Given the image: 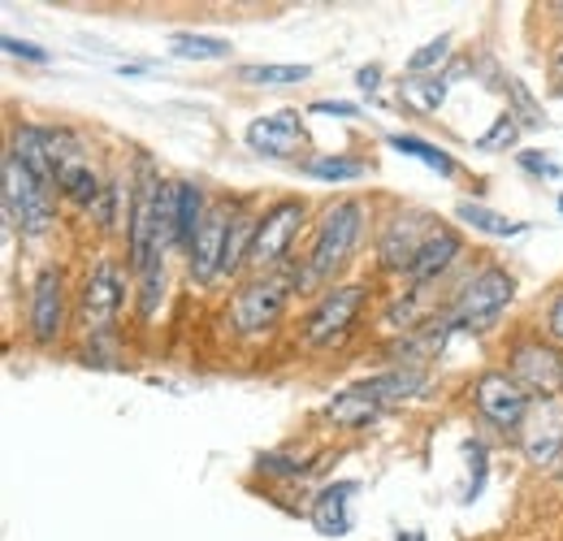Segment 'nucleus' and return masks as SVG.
<instances>
[{
  "mask_svg": "<svg viewBox=\"0 0 563 541\" xmlns=\"http://www.w3.org/2000/svg\"><path fill=\"white\" fill-rule=\"evenodd\" d=\"M551 9H555V13H560V18H563V0H560V4H551Z\"/></svg>",
  "mask_w": 563,
  "mask_h": 541,
  "instance_id": "nucleus-38",
  "label": "nucleus"
},
{
  "mask_svg": "<svg viewBox=\"0 0 563 541\" xmlns=\"http://www.w3.org/2000/svg\"><path fill=\"white\" fill-rule=\"evenodd\" d=\"M360 230H364V203L352 196L330 203V212L317 225L312 252H308V281H334V273L352 261Z\"/></svg>",
  "mask_w": 563,
  "mask_h": 541,
  "instance_id": "nucleus-1",
  "label": "nucleus"
},
{
  "mask_svg": "<svg viewBox=\"0 0 563 541\" xmlns=\"http://www.w3.org/2000/svg\"><path fill=\"white\" fill-rule=\"evenodd\" d=\"M560 96H563V82H560Z\"/></svg>",
  "mask_w": 563,
  "mask_h": 541,
  "instance_id": "nucleus-39",
  "label": "nucleus"
},
{
  "mask_svg": "<svg viewBox=\"0 0 563 541\" xmlns=\"http://www.w3.org/2000/svg\"><path fill=\"white\" fill-rule=\"evenodd\" d=\"M252 239H256L252 217H234V230H230V243H225V261H221V273H225V277H234V273L247 265V256H252Z\"/></svg>",
  "mask_w": 563,
  "mask_h": 541,
  "instance_id": "nucleus-27",
  "label": "nucleus"
},
{
  "mask_svg": "<svg viewBox=\"0 0 563 541\" xmlns=\"http://www.w3.org/2000/svg\"><path fill=\"white\" fill-rule=\"evenodd\" d=\"M303 118L299 109H278V113H265L247 126V147L261 152V156H295L303 147Z\"/></svg>",
  "mask_w": 563,
  "mask_h": 541,
  "instance_id": "nucleus-15",
  "label": "nucleus"
},
{
  "mask_svg": "<svg viewBox=\"0 0 563 541\" xmlns=\"http://www.w3.org/2000/svg\"><path fill=\"white\" fill-rule=\"evenodd\" d=\"M286 299H290V286L278 273H265L256 281H247L234 303H230V321L239 334H261V330H274L278 317L286 312Z\"/></svg>",
  "mask_w": 563,
  "mask_h": 541,
  "instance_id": "nucleus-7",
  "label": "nucleus"
},
{
  "mask_svg": "<svg viewBox=\"0 0 563 541\" xmlns=\"http://www.w3.org/2000/svg\"><path fill=\"white\" fill-rule=\"evenodd\" d=\"M355 82H360V91H377V87H382V69L364 66L360 74H355Z\"/></svg>",
  "mask_w": 563,
  "mask_h": 541,
  "instance_id": "nucleus-37",
  "label": "nucleus"
},
{
  "mask_svg": "<svg viewBox=\"0 0 563 541\" xmlns=\"http://www.w3.org/2000/svg\"><path fill=\"white\" fill-rule=\"evenodd\" d=\"M230 230H234V212H230V208H221V203H212L209 217H205V225H200V234H196V243H191V252H187L191 277H196L200 286H209L212 277L221 273Z\"/></svg>",
  "mask_w": 563,
  "mask_h": 541,
  "instance_id": "nucleus-14",
  "label": "nucleus"
},
{
  "mask_svg": "<svg viewBox=\"0 0 563 541\" xmlns=\"http://www.w3.org/2000/svg\"><path fill=\"white\" fill-rule=\"evenodd\" d=\"M205 217H209V208H205V191H200L196 183H178V247H187V252H191V243H196V234H200Z\"/></svg>",
  "mask_w": 563,
  "mask_h": 541,
  "instance_id": "nucleus-23",
  "label": "nucleus"
},
{
  "mask_svg": "<svg viewBox=\"0 0 563 541\" xmlns=\"http://www.w3.org/2000/svg\"><path fill=\"white\" fill-rule=\"evenodd\" d=\"M446 57H451V40H446V35H438V40H429L424 48H417V53L408 57V69H412V74H424V69L442 66Z\"/></svg>",
  "mask_w": 563,
  "mask_h": 541,
  "instance_id": "nucleus-32",
  "label": "nucleus"
},
{
  "mask_svg": "<svg viewBox=\"0 0 563 541\" xmlns=\"http://www.w3.org/2000/svg\"><path fill=\"white\" fill-rule=\"evenodd\" d=\"M161 299H165V261H156L152 269L143 273V286H140V312L143 317H152V312L161 308Z\"/></svg>",
  "mask_w": 563,
  "mask_h": 541,
  "instance_id": "nucleus-31",
  "label": "nucleus"
},
{
  "mask_svg": "<svg viewBox=\"0 0 563 541\" xmlns=\"http://www.w3.org/2000/svg\"><path fill=\"white\" fill-rule=\"evenodd\" d=\"M460 252H464V243H460V234L442 225V230H438V234H433V239H429V243H424V247H421V256H417V265L408 269V281H412L417 290H421V286H429V281H438L442 273H446V269H451V265H455V261H460Z\"/></svg>",
  "mask_w": 563,
  "mask_h": 541,
  "instance_id": "nucleus-17",
  "label": "nucleus"
},
{
  "mask_svg": "<svg viewBox=\"0 0 563 541\" xmlns=\"http://www.w3.org/2000/svg\"><path fill=\"white\" fill-rule=\"evenodd\" d=\"M303 217H308V208L303 200H282L274 203L261 221H256V239H252V256H247V265L261 273H274L290 256V247H295V234L303 230Z\"/></svg>",
  "mask_w": 563,
  "mask_h": 541,
  "instance_id": "nucleus-5",
  "label": "nucleus"
},
{
  "mask_svg": "<svg viewBox=\"0 0 563 541\" xmlns=\"http://www.w3.org/2000/svg\"><path fill=\"white\" fill-rule=\"evenodd\" d=\"M364 303H368V290H364L360 281L325 290L321 303H317V308L308 312V321H303V342H308V346H330L334 339H343L355 321H360Z\"/></svg>",
  "mask_w": 563,
  "mask_h": 541,
  "instance_id": "nucleus-6",
  "label": "nucleus"
},
{
  "mask_svg": "<svg viewBox=\"0 0 563 541\" xmlns=\"http://www.w3.org/2000/svg\"><path fill=\"white\" fill-rule=\"evenodd\" d=\"M31 339L40 346H53L62 339V325H66V286H62V269H40L35 273V286H31Z\"/></svg>",
  "mask_w": 563,
  "mask_h": 541,
  "instance_id": "nucleus-12",
  "label": "nucleus"
},
{
  "mask_svg": "<svg viewBox=\"0 0 563 541\" xmlns=\"http://www.w3.org/2000/svg\"><path fill=\"white\" fill-rule=\"evenodd\" d=\"M355 481H339V485H325L312 503V525L325 533V538H343L352 533V503H355Z\"/></svg>",
  "mask_w": 563,
  "mask_h": 541,
  "instance_id": "nucleus-16",
  "label": "nucleus"
},
{
  "mask_svg": "<svg viewBox=\"0 0 563 541\" xmlns=\"http://www.w3.org/2000/svg\"><path fill=\"white\" fill-rule=\"evenodd\" d=\"M520 165H525L529 174H547V178H560V165H555L551 156H538V152H525V156H520Z\"/></svg>",
  "mask_w": 563,
  "mask_h": 541,
  "instance_id": "nucleus-35",
  "label": "nucleus"
},
{
  "mask_svg": "<svg viewBox=\"0 0 563 541\" xmlns=\"http://www.w3.org/2000/svg\"><path fill=\"white\" fill-rule=\"evenodd\" d=\"M511 299H516V277L507 269H498V265H490V269L473 273V277L455 290V299H451V308H446V325H451V330H482V325H494Z\"/></svg>",
  "mask_w": 563,
  "mask_h": 541,
  "instance_id": "nucleus-2",
  "label": "nucleus"
},
{
  "mask_svg": "<svg viewBox=\"0 0 563 541\" xmlns=\"http://www.w3.org/2000/svg\"><path fill=\"white\" fill-rule=\"evenodd\" d=\"M516 139H520V122H516V113L507 109V113H498V118H494L490 131L477 139V147H482V152H503V147H511Z\"/></svg>",
  "mask_w": 563,
  "mask_h": 541,
  "instance_id": "nucleus-29",
  "label": "nucleus"
},
{
  "mask_svg": "<svg viewBox=\"0 0 563 541\" xmlns=\"http://www.w3.org/2000/svg\"><path fill=\"white\" fill-rule=\"evenodd\" d=\"M442 225L433 221V217H424V212H399V217H390L386 221V230H382V243H377V261H382V269L390 273H408L417 265V256H421V247L438 234Z\"/></svg>",
  "mask_w": 563,
  "mask_h": 541,
  "instance_id": "nucleus-10",
  "label": "nucleus"
},
{
  "mask_svg": "<svg viewBox=\"0 0 563 541\" xmlns=\"http://www.w3.org/2000/svg\"><path fill=\"white\" fill-rule=\"evenodd\" d=\"M325 416H330L334 424H343V429H364V424H373V420L382 416V404L368 399L360 386H352V390H343L339 399H330Z\"/></svg>",
  "mask_w": 563,
  "mask_h": 541,
  "instance_id": "nucleus-21",
  "label": "nucleus"
},
{
  "mask_svg": "<svg viewBox=\"0 0 563 541\" xmlns=\"http://www.w3.org/2000/svg\"><path fill=\"white\" fill-rule=\"evenodd\" d=\"M169 53L178 62H225L234 53V44L221 40V35H191V31H183V35L169 40Z\"/></svg>",
  "mask_w": 563,
  "mask_h": 541,
  "instance_id": "nucleus-22",
  "label": "nucleus"
},
{
  "mask_svg": "<svg viewBox=\"0 0 563 541\" xmlns=\"http://www.w3.org/2000/svg\"><path fill=\"white\" fill-rule=\"evenodd\" d=\"M239 78L252 87H295L312 78V66H243Z\"/></svg>",
  "mask_w": 563,
  "mask_h": 541,
  "instance_id": "nucleus-26",
  "label": "nucleus"
},
{
  "mask_svg": "<svg viewBox=\"0 0 563 541\" xmlns=\"http://www.w3.org/2000/svg\"><path fill=\"white\" fill-rule=\"evenodd\" d=\"M520 446L529 455V464L551 468L563 455V407L555 399H538L529 407V420L520 429Z\"/></svg>",
  "mask_w": 563,
  "mask_h": 541,
  "instance_id": "nucleus-13",
  "label": "nucleus"
},
{
  "mask_svg": "<svg viewBox=\"0 0 563 541\" xmlns=\"http://www.w3.org/2000/svg\"><path fill=\"white\" fill-rule=\"evenodd\" d=\"M511 377L529 395L555 399V395H563V355L555 346H542V342H520L511 355Z\"/></svg>",
  "mask_w": 563,
  "mask_h": 541,
  "instance_id": "nucleus-11",
  "label": "nucleus"
},
{
  "mask_svg": "<svg viewBox=\"0 0 563 541\" xmlns=\"http://www.w3.org/2000/svg\"><path fill=\"white\" fill-rule=\"evenodd\" d=\"M560 208H563V200H560Z\"/></svg>",
  "mask_w": 563,
  "mask_h": 541,
  "instance_id": "nucleus-40",
  "label": "nucleus"
},
{
  "mask_svg": "<svg viewBox=\"0 0 563 541\" xmlns=\"http://www.w3.org/2000/svg\"><path fill=\"white\" fill-rule=\"evenodd\" d=\"M547 334L555 342H563V290L555 295V303H551V312H547Z\"/></svg>",
  "mask_w": 563,
  "mask_h": 541,
  "instance_id": "nucleus-36",
  "label": "nucleus"
},
{
  "mask_svg": "<svg viewBox=\"0 0 563 541\" xmlns=\"http://www.w3.org/2000/svg\"><path fill=\"white\" fill-rule=\"evenodd\" d=\"M308 113H321V118H360V109L347 100H317Z\"/></svg>",
  "mask_w": 563,
  "mask_h": 541,
  "instance_id": "nucleus-33",
  "label": "nucleus"
},
{
  "mask_svg": "<svg viewBox=\"0 0 563 541\" xmlns=\"http://www.w3.org/2000/svg\"><path fill=\"white\" fill-rule=\"evenodd\" d=\"M57 187H62V196H70V200L82 203V208H96V200L104 196V183L96 178V169H91L82 156H74V161H66V165L57 169Z\"/></svg>",
  "mask_w": 563,
  "mask_h": 541,
  "instance_id": "nucleus-20",
  "label": "nucleus"
},
{
  "mask_svg": "<svg viewBox=\"0 0 563 541\" xmlns=\"http://www.w3.org/2000/svg\"><path fill=\"white\" fill-rule=\"evenodd\" d=\"M161 174L152 169V161L140 156V187L131 196V269L147 273L156 261H165L161 252V230H156V208H161Z\"/></svg>",
  "mask_w": 563,
  "mask_h": 541,
  "instance_id": "nucleus-4",
  "label": "nucleus"
},
{
  "mask_svg": "<svg viewBox=\"0 0 563 541\" xmlns=\"http://www.w3.org/2000/svg\"><path fill=\"white\" fill-rule=\"evenodd\" d=\"M442 96H446V82H442V78H429V82L408 78V82H404V100H408V104H417V109H424V113H429V109H438V104H442Z\"/></svg>",
  "mask_w": 563,
  "mask_h": 541,
  "instance_id": "nucleus-30",
  "label": "nucleus"
},
{
  "mask_svg": "<svg viewBox=\"0 0 563 541\" xmlns=\"http://www.w3.org/2000/svg\"><path fill=\"white\" fill-rule=\"evenodd\" d=\"M35 178H44L48 187H57V161H53V143H48V131L40 126H22L13 135V147H9Z\"/></svg>",
  "mask_w": 563,
  "mask_h": 541,
  "instance_id": "nucleus-18",
  "label": "nucleus"
},
{
  "mask_svg": "<svg viewBox=\"0 0 563 541\" xmlns=\"http://www.w3.org/2000/svg\"><path fill=\"white\" fill-rule=\"evenodd\" d=\"M399 156H412V161H421V165H429V169H438L442 178H451L460 165H455V156H446L442 147H433V143H424V139H417V135H390L386 139Z\"/></svg>",
  "mask_w": 563,
  "mask_h": 541,
  "instance_id": "nucleus-25",
  "label": "nucleus"
},
{
  "mask_svg": "<svg viewBox=\"0 0 563 541\" xmlns=\"http://www.w3.org/2000/svg\"><path fill=\"white\" fill-rule=\"evenodd\" d=\"M4 217L22 234H44L53 225V187L35 178L13 152H4Z\"/></svg>",
  "mask_w": 563,
  "mask_h": 541,
  "instance_id": "nucleus-3",
  "label": "nucleus"
},
{
  "mask_svg": "<svg viewBox=\"0 0 563 541\" xmlns=\"http://www.w3.org/2000/svg\"><path fill=\"white\" fill-rule=\"evenodd\" d=\"M455 217H460L464 225L482 230V234H494V239H511V234H520V230H525L520 221H507L503 212H494V208H486V203H473V200L455 203Z\"/></svg>",
  "mask_w": 563,
  "mask_h": 541,
  "instance_id": "nucleus-24",
  "label": "nucleus"
},
{
  "mask_svg": "<svg viewBox=\"0 0 563 541\" xmlns=\"http://www.w3.org/2000/svg\"><path fill=\"white\" fill-rule=\"evenodd\" d=\"M0 44H4V53H13V57H26V62H40V66L48 62V53H44V48H31V44H22V40H13V35H4Z\"/></svg>",
  "mask_w": 563,
  "mask_h": 541,
  "instance_id": "nucleus-34",
  "label": "nucleus"
},
{
  "mask_svg": "<svg viewBox=\"0 0 563 541\" xmlns=\"http://www.w3.org/2000/svg\"><path fill=\"white\" fill-rule=\"evenodd\" d=\"M122 295H126V286H122V273L118 265H96V269L87 273V281H82V299H78V325L96 339V334H109L113 330V321H118V308H122Z\"/></svg>",
  "mask_w": 563,
  "mask_h": 541,
  "instance_id": "nucleus-9",
  "label": "nucleus"
},
{
  "mask_svg": "<svg viewBox=\"0 0 563 541\" xmlns=\"http://www.w3.org/2000/svg\"><path fill=\"white\" fill-rule=\"evenodd\" d=\"M424 386V373L421 368H390V373H382V377H368V382H360V390L368 395V399H377L382 407L390 404H404V399H412L417 390Z\"/></svg>",
  "mask_w": 563,
  "mask_h": 541,
  "instance_id": "nucleus-19",
  "label": "nucleus"
},
{
  "mask_svg": "<svg viewBox=\"0 0 563 541\" xmlns=\"http://www.w3.org/2000/svg\"><path fill=\"white\" fill-rule=\"evenodd\" d=\"M529 407H533L529 390L511 373H486V377H477V411L490 420L494 429L520 438V429L529 420Z\"/></svg>",
  "mask_w": 563,
  "mask_h": 541,
  "instance_id": "nucleus-8",
  "label": "nucleus"
},
{
  "mask_svg": "<svg viewBox=\"0 0 563 541\" xmlns=\"http://www.w3.org/2000/svg\"><path fill=\"white\" fill-rule=\"evenodd\" d=\"M312 178H325V183H352L364 174V161H352V156H317L303 165Z\"/></svg>",
  "mask_w": 563,
  "mask_h": 541,
  "instance_id": "nucleus-28",
  "label": "nucleus"
}]
</instances>
